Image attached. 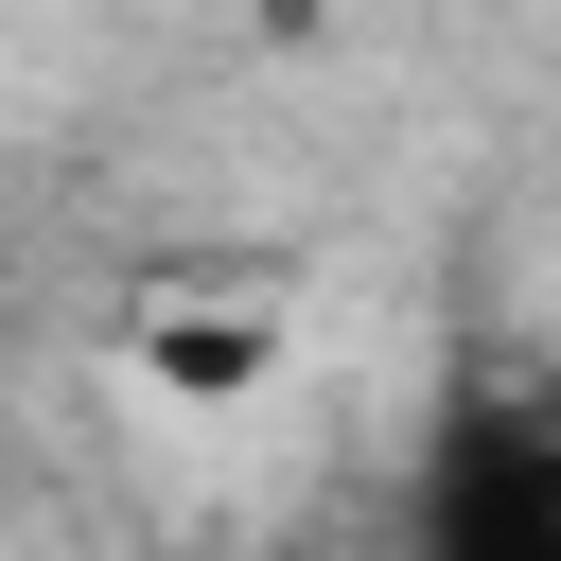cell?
<instances>
[{"label": "cell", "mask_w": 561, "mask_h": 561, "mask_svg": "<svg viewBox=\"0 0 561 561\" xmlns=\"http://www.w3.org/2000/svg\"><path fill=\"white\" fill-rule=\"evenodd\" d=\"M403 526L438 561H561V351H473L438 386Z\"/></svg>", "instance_id": "cell-1"}]
</instances>
